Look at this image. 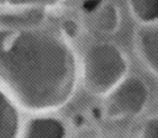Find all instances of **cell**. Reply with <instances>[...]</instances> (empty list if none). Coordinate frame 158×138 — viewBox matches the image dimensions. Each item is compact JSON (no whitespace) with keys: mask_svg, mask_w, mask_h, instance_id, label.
I'll return each instance as SVG.
<instances>
[{"mask_svg":"<svg viewBox=\"0 0 158 138\" xmlns=\"http://www.w3.org/2000/svg\"><path fill=\"white\" fill-rule=\"evenodd\" d=\"M76 76L72 51L57 36L0 30V86L21 107L45 111L63 106Z\"/></svg>","mask_w":158,"mask_h":138,"instance_id":"6da1fadb","label":"cell"},{"mask_svg":"<svg viewBox=\"0 0 158 138\" xmlns=\"http://www.w3.org/2000/svg\"><path fill=\"white\" fill-rule=\"evenodd\" d=\"M126 69V60L117 48L108 44L94 46L84 60L85 87L95 95L108 94L120 83Z\"/></svg>","mask_w":158,"mask_h":138,"instance_id":"7a4b0ae2","label":"cell"},{"mask_svg":"<svg viewBox=\"0 0 158 138\" xmlns=\"http://www.w3.org/2000/svg\"><path fill=\"white\" fill-rule=\"evenodd\" d=\"M108 94L105 109L106 115L112 118L139 113L147 99L144 84L136 78L123 81Z\"/></svg>","mask_w":158,"mask_h":138,"instance_id":"3957f363","label":"cell"},{"mask_svg":"<svg viewBox=\"0 0 158 138\" xmlns=\"http://www.w3.org/2000/svg\"><path fill=\"white\" fill-rule=\"evenodd\" d=\"M137 46L145 62L158 72V25L141 28L137 35Z\"/></svg>","mask_w":158,"mask_h":138,"instance_id":"277c9868","label":"cell"},{"mask_svg":"<svg viewBox=\"0 0 158 138\" xmlns=\"http://www.w3.org/2000/svg\"><path fill=\"white\" fill-rule=\"evenodd\" d=\"M22 138H65V129L56 119H36L27 124Z\"/></svg>","mask_w":158,"mask_h":138,"instance_id":"5b68a950","label":"cell"},{"mask_svg":"<svg viewBox=\"0 0 158 138\" xmlns=\"http://www.w3.org/2000/svg\"><path fill=\"white\" fill-rule=\"evenodd\" d=\"M19 116L11 101L0 91V138H17Z\"/></svg>","mask_w":158,"mask_h":138,"instance_id":"8992f818","label":"cell"},{"mask_svg":"<svg viewBox=\"0 0 158 138\" xmlns=\"http://www.w3.org/2000/svg\"><path fill=\"white\" fill-rule=\"evenodd\" d=\"M91 13L95 28L100 32L109 34L118 27L120 15L117 8L111 3L100 2Z\"/></svg>","mask_w":158,"mask_h":138,"instance_id":"52a82bcc","label":"cell"},{"mask_svg":"<svg viewBox=\"0 0 158 138\" xmlns=\"http://www.w3.org/2000/svg\"><path fill=\"white\" fill-rule=\"evenodd\" d=\"M129 7L137 19L150 23L158 19V1H131Z\"/></svg>","mask_w":158,"mask_h":138,"instance_id":"ba28073f","label":"cell"},{"mask_svg":"<svg viewBox=\"0 0 158 138\" xmlns=\"http://www.w3.org/2000/svg\"><path fill=\"white\" fill-rule=\"evenodd\" d=\"M139 138H158V118L150 119L144 125Z\"/></svg>","mask_w":158,"mask_h":138,"instance_id":"9c48e42d","label":"cell"},{"mask_svg":"<svg viewBox=\"0 0 158 138\" xmlns=\"http://www.w3.org/2000/svg\"><path fill=\"white\" fill-rule=\"evenodd\" d=\"M65 30L66 32L70 35H73L75 34V31H76V26H75V24L71 22H68L65 24Z\"/></svg>","mask_w":158,"mask_h":138,"instance_id":"30bf717a","label":"cell"}]
</instances>
